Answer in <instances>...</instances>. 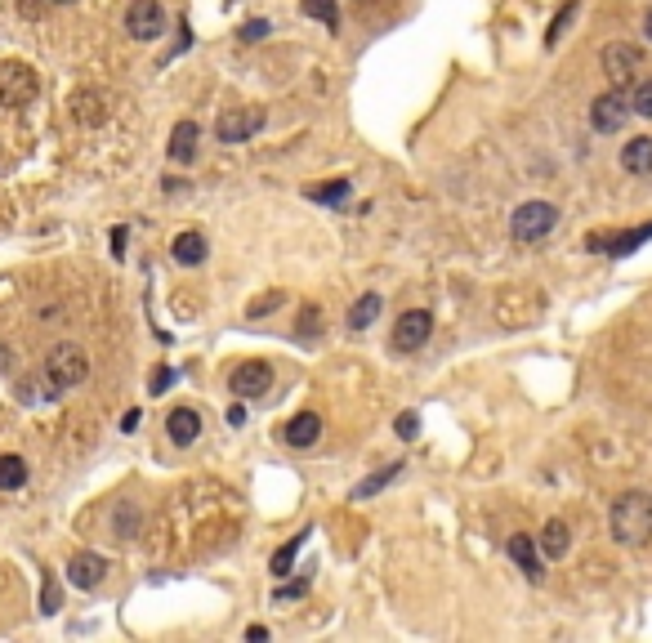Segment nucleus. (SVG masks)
I'll use <instances>...</instances> for the list:
<instances>
[{
    "label": "nucleus",
    "instance_id": "obj_1",
    "mask_svg": "<svg viewBox=\"0 0 652 643\" xmlns=\"http://www.w3.org/2000/svg\"><path fill=\"white\" fill-rule=\"evenodd\" d=\"M608 527H612V541L617 545H648V536H652V496L648 492H621L617 501H612Z\"/></svg>",
    "mask_w": 652,
    "mask_h": 643
},
{
    "label": "nucleus",
    "instance_id": "obj_2",
    "mask_svg": "<svg viewBox=\"0 0 652 643\" xmlns=\"http://www.w3.org/2000/svg\"><path fill=\"white\" fill-rule=\"evenodd\" d=\"M85 376H90V358H85L81 344H54L50 358H45V380H50V389H76L85 385Z\"/></svg>",
    "mask_w": 652,
    "mask_h": 643
},
{
    "label": "nucleus",
    "instance_id": "obj_3",
    "mask_svg": "<svg viewBox=\"0 0 652 643\" xmlns=\"http://www.w3.org/2000/svg\"><path fill=\"white\" fill-rule=\"evenodd\" d=\"M554 228H559V210H554L550 201H523V206L510 215V237L514 242H523V246L550 237Z\"/></svg>",
    "mask_w": 652,
    "mask_h": 643
},
{
    "label": "nucleus",
    "instance_id": "obj_4",
    "mask_svg": "<svg viewBox=\"0 0 652 643\" xmlns=\"http://www.w3.org/2000/svg\"><path fill=\"white\" fill-rule=\"evenodd\" d=\"M41 94V76L27 63H0V108H27Z\"/></svg>",
    "mask_w": 652,
    "mask_h": 643
},
{
    "label": "nucleus",
    "instance_id": "obj_5",
    "mask_svg": "<svg viewBox=\"0 0 652 643\" xmlns=\"http://www.w3.org/2000/svg\"><path fill=\"white\" fill-rule=\"evenodd\" d=\"M599 63H603V76H608V81L621 90V85H630V81H635V72L644 67V50H639V45H630V41H612V45H603Z\"/></svg>",
    "mask_w": 652,
    "mask_h": 643
},
{
    "label": "nucleus",
    "instance_id": "obj_6",
    "mask_svg": "<svg viewBox=\"0 0 652 643\" xmlns=\"http://www.w3.org/2000/svg\"><path fill=\"white\" fill-rule=\"evenodd\" d=\"M434 335V313L429 309H407L398 322H393V349L398 353H416L429 344Z\"/></svg>",
    "mask_w": 652,
    "mask_h": 643
},
{
    "label": "nucleus",
    "instance_id": "obj_7",
    "mask_svg": "<svg viewBox=\"0 0 652 643\" xmlns=\"http://www.w3.org/2000/svg\"><path fill=\"white\" fill-rule=\"evenodd\" d=\"M264 130V108H228V112H219V121H215V134H219V143H246L251 134H260Z\"/></svg>",
    "mask_w": 652,
    "mask_h": 643
},
{
    "label": "nucleus",
    "instance_id": "obj_8",
    "mask_svg": "<svg viewBox=\"0 0 652 643\" xmlns=\"http://www.w3.org/2000/svg\"><path fill=\"white\" fill-rule=\"evenodd\" d=\"M126 32L134 41H157V36H166V9H161L157 0H130Z\"/></svg>",
    "mask_w": 652,
    "mask_h": 643
},
{
    "label": "nucleus",
    "instance_id": "obj_9",
    "mask_svg": "<svg viewBox=\"0 0 652 643\" xmlns=\"http://www.w3.org/2000/svg\"><path fill=\"white\" fill-rule=\"evenodd\" d=\"M228 385H233V393H237L242 402L264 398V393L273 389V367H268L264 358H251V362H242V367L228 376Z\"/></svg>",
    "mask_w": 652,
    "mask_h": 643
},
{
    "label": "nucleus",
    "instance_id": "obj_10",
    "mask_svg": "<svg viewBox=\"0 0 652 643\" xmlns=\"http://www.w3.org/2000/svg\"><path fill=\"white\" fill-rule=\"evenodd\" d=\"M626 117H630V99L621 90H608V94H599V99L590 103V126L599 134H617L621 126H626Z\"/></svg>",
    "mask_w": 652,
    "mask_h": 643
},
{
    "label": "nucleus",
    "instance_id": "obj_11",
    "mask_svg": "<svg viewBox=\"0 0 652 643\" xmlns=\"http://www.w3.org/2000/svg\"><path fill=\"white\" fill-rule=\"evenodd\" d=\"M103 577H108V559L94 550L76 554V559L67 563V581H72L76 590H94V585H103Z\"/></svg>",
    "mask_w": 652,
    "mask_h": 643
},
{
    "label": "nucleus",
    "instance_id": "obj_12",
    "mask_svg": "<svg viewBox=\"0 0 652 643\" xmlns=\"http://www.w3.org/2000/svg\"><path fill=\"white\" fill-rule=\"evenodd\" d=\"M166 434H170V443H175V447H193L201 438V416L193 407H175L166 416Z\"/></svg>",
    "mask_w": 652,
    "mask_h": 643
},
{
    "label": "nucleus",
    "instance_id": "obj_13",
    "mask_svg": "<svg viewBox=\"0 0 652 643\" xmlns=\"http://www.w3.org/2000/svg\"><path fill=\"white\" fill-rule=\"evenodd\" d=\"M510 559L519 563L523 577L532 581V585H541V581H545V563H541V550H536L532 536H514V541H510Z\"/></svg>",
    "mask_w": 652,
    "mask_h": 643
},
{
    "label": "nucleus",
    "instance_id": "obj_14",
    "mask_svg": "<svg viewBox=\"0 0 652 643\" xmlns=\"http://www.w3.org/2000/svg\"><path fill=\"white\" fill-rule=\"evenodd\" d=\"M652 237V224H644V228H635V233H621V237H608V233H594V237H586V246H608V255H630L635 246H644Z\"/></svg>",
    "mask_w": 652,
    "mask_h": 643
},
{
    "label": "nucleus",
    "instance_id": "obj_15",
    "mask_svg": "<svg viewBox=\"0 0 652 643\" xmlns=\"http://www.w3.org/2000/svg\"><path fill=\"white\" fill-rule=\"evenodd\" d=\"M318 438H322V416H318V411H300V416H295L291 425H286V443L300 447V451H304V447H313Z\"/></svg>",
    "mask_w": 652,
    "mask_h": 643
},
{
    "label": "nucleus",
    "instance_id": "obj_16",
    "mask_svg": "<svg viewBox=\"0 0 652 643\" xmlns=\"http://www.w3.org/2000/svg\"><path fill=\"white\" fill-rule=\"evenodd\" d=\"M536 545H541V554H545V559H563V554H568L572 550V532H568V523H563V518H550V523H545L541 527V541H536Z\"/></svg>",
    "mask_w": 652,
    "mask_h": 643
},
{
    "label": "nucleus",
    "instance_id": "obj_17",
    "mask_svg": "<svg viewBox=\"0 0 652 643\" xmlns=\"http://www.w3.org/2000/svg\"><path fill=\"white\" fill-rule=\"evenodd\" d=\"M621 170H626V175H652V139L648 134H639V139H630L626 148H621Z\"/></svg>",
    "mask_w": 652,
    "mask_h": 643
},
{
    "label": "nucleus",
    "instance_id": "obj_18",
    "mask_svg": "<svg viewBox=\"0 0 652 643\" xmlns=\"http://www.w3.org/2000/svg\"><path fill=\"white\" fill-rule=\"evenodd\" d=\"M197 139H201V130H197V121H179L175 130H170V161H193L197 157Z\"/></svg>",
    "mask_w": 652,
    "mask_h": 643
},
{
    "label": "nucleus",
    "instance_id": "obj_19",
    "mask_svg": "<svg viewBox=\"0 0 652 643\" xmlns=\"http://www.w3.org/2000/svg\"><path fill=\"white\" fill-rule=\"evenodd\" d=\"M402 474V460H389L385 469H376L371 478H362L358 487H353V501H367V496H376V492H385V487L393 483V478Z\"/></svg>",
    "mask_w": 652,
    "mask_h": 643
},
{
    "label": "nucleus",
    "instance_id": "obj_20",
    "mask_svg": "<svg viewBox=\"0 0 652 643\" xmlns=\"http://www.w3.org/2000/svg\"><path fill=\"white\" fill-rule=\"evenodd\" d=\"M376 318H380V295L376 291L358 295V300H353V309H349V326H353V331H367Z\"/></svg>",
    "mask_w": 652,
    "mask_h": 643
},
{
    "label": "nucleus",
    "instance_id": "obj_21",
    "mask_svg": "<svg viewBox=\"0 0 652 643\" xmlns=\"http://www.w3.org/2000/svg\"><path fill=\"white\" fill-rule=\"evenodd\" d=\"M170 255H175L179 264H201V259H206V237L201 233H179L175 246H170Z\"/></svg>",
    "mask_w": 652,
    "mask_h": 643
},
{
    "label": "nucleus",
    "instance_id": "obj_22",
    "mask_svg": "<svg viewBox=\"0 0 652 643\" xmlns=\"http://www.w3.org/2000/svg\"><path fill=\"white\" fill-rule=\"evenodd\" d=\"M23 483H27L23 456H0V492H18Z\"/></svg>",
    "mask_w": 652,
    "mask_h": 643
},
{
    "label": "nucleus",
    "instance_id": "obj_23",
    "mask_svg": "<svg viewBox=\"0 0 652 643\" xmlns=\"http://www.w3.org/2000/svg\"><path fill=\"white\" fill-rule=\"evenodd\" d=\"M353 193L349 179H335V184H322V188H309V201H322V206H344Z\"/></svg>",
    "mask_w": 652,
    "mask_h": 643
},
{
    "label": "nucleus",
    "instance_id": "obj_24",
    "mask_svg": "<svg viewBox=\"0 0 652 643\" xmlns=\"http://www.w3.org/2000/svg\"><path fill=\"white\" fill-rule=\"evenodd\" d=\"M304 14L318 18V23H326L331 32H340V9H335V0H304Z\"/></svg>",
    "mask_w": 652,
    "mask_h": 643
},
{
    "label": "nucleus",
    "instance_id": "obj_25",
    "mask_svg": "<svg viewBox=\"0 0 652 643\" xmlns=\"http://www.w3.org/2000/svg\"><path fill=\"white\" fill-rule=\"evenodd\" d=\"M300 545H304V536H295V541H286L282 550L273 554V577H286V572H291V563H295V554H300Z\"/></svg>",
    "mask_w": 652,
    "mask_h": 643
},
{
    "label": "nucleus",
    "instance_id": "obj_26",
    "mask_svg": "<svg viewBox=\"0 0 652 643\" xmlns=\"http://www.w3.org/2000/svg\"><path fill=\"white\" fill-rule=\"evenodd\" d=\"M630 112H639V117L652 121V81H639L635 94H630Z\"/></svg>",
    "mask_w": 652,
    "mask_h": 643
},
{
    "label": "nucleus",
    "instance_id": "obj_27",
    "mask_svg": "<svg viewBox=\"0 0 652 643\" xmlns=\"http://www.w3.org/2000/svg\"><path fill=\"white\" fill-rule=\"evenodd\" d=\"M572 14H577V0H568V5L559 9V18L550 23V32H545V45H559V36H563V27L572 23Z\"/></svg>",
    "mask_w": 652,
    "mask_h": 643
},
{
    "label": "nucleus",
    "instance_id": "obj_28",
    "mask_svg": "<svg viewBox=\"0 0 652 643\" xmlns=\"http://www.w3.org/2000/svg\"><path fill=\"white\" fill-rule=\"evenodd\" d=\"M76 117L81 121H103V112H99V99H94V94H76Z\"/></svg>",
    "mask_w": 652,
    "mask_h": 643
},
{
    "label": "nucleus",
    "instance_id": "obj_29",
    "mask_svg": "<svg viewBox=\"0 0 652 643\" xmlns=\"http://www.w3.org/2000/svg\"><path fill=\"white\" fill-rule=\"evenodd\" d=\"M277 304H282V291H268V295H260V300L246 304V318H260V313H273Z\"/></svg>",
    "mask_w": 652,
    "mask_h": 643
},
{
    "label": "nucleus",
    "instance_id": "obj_30",
    "mask_svg": "<svg viewBox=\"0 0 652 643\" xmlns=\"http://www.w3.org/2000/svg\"><path fill=\"white\" fill-rule=\"evenodd\" d=\"M268 32H273V27H268V18H251V23H242V32H237V36H242L246 45H255V41H264Z\"/></svg>",
    "mask_w": 652,
    "mask_h": 643
},
{
    "label": "nucleus",
    "instance_id": "obj_31",
    "mask_svg": "<svg viewBox=\"0 0 652 643\" xmlns=\"http://www.w3.org/2000/svg\"><path fill=\"white\" fill-rule=\"evenodd\" d=\"M304 594H309V581H286V585H277V594H273V599L277 603H291V599H304Z\"/></svg>",
    "mask_w": 652,
    "mask_h": 643
},
{
    "label": "nucleus",
    "instance_id": "obj_32",
    "mask_svg": "<svg viewBox=\"0 0 652 643\" xmlns=\"http://www.w3.org/2000/svg\"><path fill=\"white\" fill-rule=\"evenodd\" d=\"M420 434V416L416 411H402L398 416V438H416Z\"/></svg>",
    "mask_w": 652,
    "mask_h": 643
},
{
    "label": "nucleus",
    "instance_id": "obj_33",
    "mask_svg": "<svg viewBox=\"0 0 652 643\" xmlns=\"http://www.w3.org/2000/svg\"><path fill=\"white\" fill-rule=\"evenodd\" d=\"M170 380H175V371H170V367H161V371H152V393H161V389H166V385H170Z\"/></svg>",
    "mask_w": 652,
    "mask_h": 643
},
{
    "label": "nucleus",
    "instance_id": "obj_34",
    "mask_svg": "<svg viewBox=\"0 0 652 643\" xmlns=\"http://www.w3.org/2000/svg\"><path fill=\"white\" fill-rule=\"evenodd\" d=\"M59 608V590H54V581H45V612Z\"/></svg>",
    "mask_w": 652,
    "mask_h": 643
},
{
    "label": "nucleus",
    "instance_id": "obj_35",
    "mask_svg": "<svg viewBox=\"0 0 652 643\" xmlns=\"http://www.w3.org/2000/svg\"><path fill=\"white\" fill-rule=\"evenodd\" d=\"M246 639H251V643H268V630L264 626H251V630H246Z\"/></svg>",
    "mask_w": 652,
    "mask_h": 643
},
{
    "label": "nucleus",
    "instance_id": "obj_36",
    "mask_svg": "<svg viewBox=\"0 0 652 643\" xmlns=\"http://www.w3.org/2000/svg\"><path fill=\"white\" fill-rule=\"evenodd\" d=\"M644 32L652 36V9H648V18H644Z\"/></svg>",
    "mask_w": 652,
    "mask_h": 643
},
{
    "label": "nucleus",
    "instance_id": "obj_37",
    "mask_svg": "<svg viewBox=\"0 0 652 643\" xmlns=\"http://www.w3.org/2000/svg\"><path fill=\"white\" fill-rule=\"evenodd\" d=\"M50 5H67V0H50Z\"/></svg>",
    "mask_w": 652,
    "mask_h": 643
},
{
    "label": "nucleus",
    "instance_id": "obj_38",
    "mask_svg": "<svg viewBox=\"0 0 652 643\" xmlns=\"http://www.w3.org/2000/svg\"><path fill=\"white\" fill-rule=\"evenodd\" d=\"M228 5H233V0H228Z\"/></svg>",
    "mask_w": 652,
    "mask_h": 643
}]
</instances>
